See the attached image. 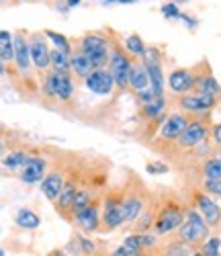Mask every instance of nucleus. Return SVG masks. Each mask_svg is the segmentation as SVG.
<instances>
[{
  "instance_id": "a19ab883",
  "label": "nucleus",
  "mask_w": 221,
  "mask_h": 256,
  "mask_svg": "<svg viewBox=\"0 0 221 256\" xmlns=\"http://www.w3.org/2000/svg\"><path fill=\"white\" fill-rule=\"evenodd\" d=\"M110 256H148V252H136V250H129L121 244L119 248H115L113 252H110Z\"/></svg>"
},
{
  "instance_id": "cd10ccee",
  "label": "nucleus",
  "mask_w": 221,
  "mask_h": 256,
  "mask_svg": "<svg viewBox=\"0 0 221 256\" xmlns=\"http://www.w3.org/2000/svg\"><path fill=\"white\" fill-rule=\"evenodd\" d=\"M123 50L134 58V60H142L144 56H146V52H148V46H146V41L138 35V33H131V35H127L125 39H123Z\"/></svg>"
},
{
  "instance_id": "8fccbe9b",
  "label": "nucleus",
  "mask_w": 221,
  "mask_h": 256,
  "mask_svg": "<svg viewBox=\"0 0 221 256\" xmlns=\"http://www.w3.org/2000/svg\"><path fill=\"white\" fill-rule=\"evenodd\" d=\"M80 0H68V6H78Z\"/></svg>"
},
{
  "instance_id": "864d4df0",
  "label": "nucleus",
  "mask_w": 221,
  "mask_h": 256,
  "mask_svg": "<svg viewBox=\"0 0 221 256\" xmlns=\"http://www.w3.org/2000/svg\"><path fill=\"white\" fill-rule=\"evenodd\" d=\"M219 150H221V148H219Z\"/></svg>"
},
{
  "instance_id": "2eb2a0df",
  "label": "nucleus",
  "mask_w": 221,
  "mask_h": 256,
  "mask_svg": "<svg viewBox=\"0 0 221 256\" xmlns=\"http://www.w3.org/2000/svg\"><path fill=\"white\" fill-rule=\"evenodd\" d=\"M148 209V201L142 193H127L123 195V201H121V211H123V224H131L134 226L136 220L142 216V213Z\"/></svg>"
},
{
  "instance_id": "c03bdc74",
  "label": "nucleus",
  "mask_w": 221,
  "mask_h": 256,
  "mask_svg": "<svg viewBox=\"0 0 221 256\" xmlns=\"http://www.w3.org/2000/svg\"><path fill=\"white\" fill-rule=\"evenodd\" d=\"M180 20H184V23L188 25V29H194V27H196V20H194L192 16H188V14H184V12L180 14Z\"/></svg>"
},
{
  "instance_id": "0eeeda50",
  "label": "nucleus",
  "mask_w": 221,
  "mask_h": 256,
  "mask_svg": "<svg viewBox=\"0 0 221 256\" xmlns=\"http://www.w3.org/2000/svg\"><path fill=\"white\" fill-rule=\"evenodd\" d=\"M221 100L209 96V94H203V92H186L182 96H178V111L188 115L190 119H196V117H211L213 109H217Z\"/></svg>"
},
{
  "instance_id": "412c9836",
  "label": "nucleus",
  "mask_w": 221,
  "mask_h": 256,
  "mask_svg": "<svg viewBox=\"0 0 221 256\" xmlns=\"http://www.w3.org/2000/svg\"><path fill=\"white\" fill-rule=\"evenodd\" d=\"M64 182H66V174L64 172H60L58 168L56 170H48L46 178L39 182L43 197H46L48 201H52V203H56L60 193H62V188H64Z\"/></svg>"
},
{
  "instance_id": "7c9ffc66",
  "label": "nucleus",
  "mask_w": 221,
  "mask_h": 256,
  "mask_svg": "<svg viewBox=\"0 0 221 256\" xmlns=\"http://www.w3.org/2000/svg\"><path fill=\"white\" fill-rule=\"evenodd\" d=\"M50 64L54 72H70V54H64L62 50H50Z\"/></svg>"
},
{
  "instance_id": "49530a36",
  "label": "nucleus",
  "mask_w": 221,
  "mask_h": 256,
  "mask_svg": "<svg viewBox=\"0 0 221 256\" xmlns=\"http://www.w3.org/2000/svg\"><path fill=\"white\" fill-rule=\"evenodd\" d=\"M48 256H70V254L66 252V250H52Z\"/></svg>"
},
{
  "instance_id": "de8ad7c7",
  "label": "nucleus",
  "mask_w": 221,
  "mask_h": 256,
  "mask_svg": "<svg viewBox=\"0 0 221 256\" xmlns=\"http://www.w3.org/2000/svg\"><path fill=\"white\" fill-rule=\"evenodd\" d=\"M4 72H6V64L0 60V76H4Z\"/></svg>"
},
{
  "instance_id": "473e14b6",
  "label": "nucleus",
  "mask_w": 221,
  "mask_h": 256,
  "mask_svg": "<svg viewBox=\"0 0 221 256\" xmlns=\"http://www.w3.org/2000/svg\"><path fill=\"white\" fill-rule=\"evenodd\" d=\"M154 216H156V209L148 205V209L136 220L134 232H136V234H148L150 230H154Z\"/></svg>"
},
{
  "instance_id": "c9c22d12",
  "label": "nucleus",
  "mask_w": 221,
  "mask_h": 256,
  "mask_svg": "<svg viewBox=\"0 0 221 256\" xmlns=\"http://www.w3.org/2000/svg\"><path fill=\"white\" fill-rule=\"evenodd\" d=\"M198 250L203 252V256H221V236L211 234V236L198 246Z\"/></svg>"
},
{
  "instance_id": "dca6fc26",
  "label": "nucleus",
  "mask_w": 221,
  "mask_h": 256,
  "mask_svg": "<svg viewBox=\"0 0 221 256\" xmlns=\"http://www.w3.org/2000/svg\"><path fill=\"white\" fill-rule=\"evenodd\" d=\"M194 92H203V94H209L217 100H221V84L217 82V78L213 76L211 68L207 62H201V70H198V78H196V84H194ZM190 90V92H192Z\"/></svg>"
},
{
  "instance_id": "a878e982",
  "label": "nucleus",
  "mask_w": 221,
  "mask_h": 256,
  "mask_svg": "<svg viewBox=\"0 0 221 256\" xmlns=\"http://www.w3.org/2000/svg\"><path fill=\"white\" fill-rule=\"evenodd\" d=\"M94 68H92V64H90V60H88L82 52H78V50H74L72 52V56H70V72L74 74V76H78L80 80H84L88 74H90Z\"/></svg>"
},
{
  "instance_id": "a18cd8bd",
  "label": "nucleus",
  "mask_w": 221,
  "mask_h": 256,
  "mask_svg": "<svg viewBox=\"0 0 221 256\" xmlns=\"http://www.w3.org/2000/svg\"><path fill=\"white\" fill-rule=\"evenodd\" d=\"M136 0H104V4H131Z\"/></svg>"
},
{
  "instance_id": "39448f33",
  "label": "nucleus",
  "mask_w": 221,
  "mask_h": 256,
  "mask_svg": "<svg viewBox=\"0 0 221 256\" xmlns=\"http://www.w3.org/2000/svg\"><path fill=\"white\" fill-rule=\"evenodd\" d=\"M41 92L46 98H58L62 102H70L76 88L70 72H48L41 82Z\"/></svg>"
},
{
  "instance_id": "603ef678",
  "label": "nucleus",
  "mask_w": 221,
  "mask_h": 256,
  "mask_svg": "<svg viewBox=\"0 0 221 256\" xmlns=\"http://www.w3.org/2000/svg\"><path fill=\"white\" fill-rule=\"evenodd\" d=\"M0 256H6V252H4L2 248H0Z\"/></svg>"
},
{
  "instance_id": "f704fd0d",
  "label": "nucleus",
  "mask_w": 221,
  "mask_h": 256,
  "mask_svg": "<svg viewBox=\"0 0 221 256\" xmlns=\"http://www.w3.org/2000/svg\"><path fill=\"white\" fill-rule=\"evenodd\" d=\"M46 35V39H50V44H54V48L56 50H62L64 54H70L72 56V44H70V39L66 37V35H62V33H56V31H46L43 33Z\"/></svg>"
},
{
  "instance_id": "f257e3e1",
  "label": "nucleus",
  "mask_w": 221,
  "mask_h": 256,
  "mask_svg": "<svg viewBox=\"0 0 221 256\" xmlns=\"http://www.w3.org/2000/svg\"><path fill=\"white\" fill-rule=\"evenodd\" d=\"M186 209L188 207H184V203H180L178 199H166L164 203H160L156 216H154V234L160 238L176 234L184 224Z\"/></svg>"
},
{
  "instance_id": "ea45409f",
  "label": "nucleus",
  "mask_w": 221,
  "mask_h": 256,
  "mask_svg": "<svg viewBox=\"0 0 221 256\" xmlns=\"http://www.w3.org/2000/svg\"><path fill=\"white\" fill-rule=\"evenodd\" d=\"M160 10H162V14H164L166 18H180V14H182V12H180V8L176 6L174 2H168V4H164Z\"/></svg>"
},
{
  "instance_id": "4468645a",
  "label": "nucleus",
  "mask_w": 221,
  "mask_h": 256,
  "mask_svg": "<svg viewBox=\"0 0 221 256\" xmlns=\"http://www.w3.org/2000/svg\"><path fill=\"white\" fill-rule=\"evenodd\" d=\"M29 48H31V62H33L35 70L46 72L48 68H52V64H50V44L46 41V35L43 33L29 35Z\"/></svg>"
},
{
  "instance_id": "9d476101",
  "label": "nucleus",
  "mask_w": 221,
  "mask_h": 256,
  "mask_svg": "<svg viewBox=\"0 0 221 256\" xmlns=\"http://www.w3.org/2000/svg\"><path fill=\"white\" fill-rule=\"evenodd\" d=\"M190 205H192L198 213H201L203 220L207 222V226H209L211 230H219V228H221V205H219L211 195H207L205 190H201V188L194 190Z\"/></svg>"
},
{
  "instance_id": "b1692460",
  "label": "nucleus",
  "mask_w": 221,
  "mask_h": 256,
  "mask_svg": "<svg viewBox=\"0 0 221 256\" xmlns=\"http://www.w3.org/2000/svg\"><path fill=\"white\" fill-rule=\"evenodd\" d=\"M166 109H168V98H166V96H156L152 102L140 106V115H142L146 121L152 123V121L160 119L162 115H166Z\"/></svg>"
},
{
  "instance_id": "6ab92c4d",
  "label": "nucleus",
  "mask_w": 221,
  "mask_h": 256,
  "mask_svg": "<svg viewBox=\"0 0 221 256\" xmlns=\"http://www.w3.org/2000/svg\"><path fill=\"white\" fill-rule=\"evenodd\" d=\"M74 222H76V226H78L84 234H94V232H98V230L102 228V226H100V224H102V218H100V203H98V201H92Z\"/></svg>"
},
{
  "instance_id": "58836bf2",
  "label": "nucleus",
  "mask_w": 221,
  "mask_h": 256,
  "mask_svg": "<svg viewBox=\"0 0 221 256\" xmlns=\"http://www.w3.org/2000/svg\"><path fill=\"white\" fill-rule=\"evenodd\" d=\"M146 170H148V174H166L170 170V166L162 160H154V162H148Z\"/></svg>"
},
{
  "instance_id": "f8f14e48",
  "label": "nucleus",
  "mask_w": 221,
  "mask_h": 256,
  "mask_svg": "<svg viewBox=\"0 0 221 256\" xmlns=\"http://www.w3.org/2000/svg\"><path fill=\"white\" fill-rule=\"evenodd\" d=\"M121 195L108 193L104 195L102 203H100V218H102V228L104 232H115L123 226V211H121Z\"/></svg>"
},
{
  "instance_id": "a211bd4d",
  "label": "nucleus",
  "mask_w": 221,
  "mask_h": 256,
  "mask_svg": "<svg viewBox=\"0 0 221 256\" xmlns=\"http://www.w3.org/2000/svg\"><path fill=\"white\" fill-rule=\"evenodd\" d=\"M12 41H14V66L18 68V72L27 74L33 66L31 62V48H29V37L18 31L12 35Z\"/></svg>"
},
{
  "instance_id": "37998d69",
  "label": "nucleus",
  "mask_w": 221,
  "mask_h": 256,
  "mask_svg": "<svg viewBox=\"0 0 221 256\" xmlns=\"http://www.w3.org/2000/svg\"><path fill=\"white\" fill-rule=\"evenodd\" d=\"M211 142H213V146L221 148V121L211 125Z\"/></svg>"
},
{
  "instance_id": "4be33fe9",
  "label": "nucleus",
  "mask_w": 221,
  "mask_h": 256,
  "mask_svg": "<svg viewBox=\"0 0 221 256\" xmlns=\"http://www.w3.org/2000/svg\"><path fill=\"white\" fill-rule=\"evenodd\" d=\"M78 188H80V186H78V178H76V176L66 178L64 188H62V193H60V197H58V201H56V209H58L60 216H64V218L70 220V209H72V203H74V197H76V193H78Z\"/></svg>"
},
{
  "instance_id": "7ed1b4c3",
  "label": "nucleus",
  "mask_w": 221,
  "mask_h": 256,
  "mask_svg": "<svg viewBox=\"0 0 221 256\" xmlns=\"http://www.w3.org/2000/svg\"><path fill=\"white\" fill-rule=\"evenodd\" d=\"M180 242L192 246V248H198L209 236H211V228L207 226V222L203 220V216L198 213L192 205H188L186 209V218H184V224L180 226V230L176 232Z\"/></svg>"
},
{
  "instance_id": "3c124183",
  "label": "nucleus",
  "mask_w": 221,
  "mask_h": 256,
  "mask_svg": "<svg viewBox=\"0 0 221 256\" xmlns=\"http://www.w3.org/2000/svg\"><path fill=\"white\" fill-rule=\"evenodd\" d=\"M190 256H203V252H201V250H198V248H196V250H194V252H192Z\"/></svg>"
},
{
  "instance_id": "79ce46f5",
  "label": "nucleus",
  "mask_w": 221,
  "mask_h": 256,
  "mask_svg": "<svg viewBox=\"0 0 221 256\" xmlns=\"http://www.w3.org/2000/svg\"><path fill=\"white\" fill-rule=\"evenodd\" d=\"M136 98H138V102H140V106H142V104H148V102H152L154 98H156V92H154L152 88H146V90L138 92Z\"/></svg>"
},
{
  "instance_id": "ddd939ff",
  "label": "nucleus",
  "mask_w": 221,
  "mask_h": 256,
  "mask_svg": "<svg viewBox=\"0 0 221 256\" xmlns=\"http://www.w3.org/2000/svg\"><path fill=\"white\" fill-rule=\"evenodd\" d=\"M84 86L90 90L92 94L96 96H108L117 86H115V80L110 76V72L106 68H100V70H92L84 78Z\"/></svg>"
},
{
  "instance_id": "bb28decb",
  "label": "nucleus",
  "mask_w": 221,
  "mask_h": 256,
  "mask_svg": "<svg viewBox=\"0 0 221 256\" xmlns=\"http://www.w3.org/2000/svg\"><path fill=\"white\" fill-rule=\"evenodd\" d=\"M29 160H31V154L25 152V150H12V152H8V154H4L2 158H0V162H2V166L6 170H18V172L27 166Z\"/></svg>"
},
{
  "instance_id": "4c0bfd02",
  "label": "nucleus",
  "mask_w": 221,
  "mask_h": 256,
  "mask_svg": "<svg viewBox=\"0 0 221 256\" xmlns=\"http://www.w3.org/2000/svg\"><path fill=\"white\" fill-rule=\"evenodd\" d=\"M76 242H78V248H80V254L82 256H92L96 252V242L90 240L88 236H78Z\"/></svg>"
},
{
  "instance_id": "20e7f679",
  "label": "nucleus",
  "mask_w": 221,
  "mask_h": 256,
  "mask_svg": "<svg viewBox=\"0 0 221 256\" xmlns=\"http://www.w3.org/2000/svg\"><path fill=\"white\" fill-rule=\"evenodd\" d=\"M131 66H134V58H131L121 44L113 41L110 46V56H108V66L106 70L110 72L115 80V86L123 92L129 88V76H131Z\"/></svg>"
},
{
  "instance_id": "5701e85b",
  "label": "nucleus",
  "mask_w": 221,
  "mask_h": 256,
  "mask_svg": "<svg viewBox=\"0 0 221 256\" xmlns=\"http://www.w3.org/2000/svg\"><path fill=\"white\" fill-rule=\"evenodd\" d=\"M129 88L134 90L136 94L150 88V76H148V70L146 66L140 62V60H134V66H131V76H129Z\"/></svg>"
},
{
  "instance_id": "aec40b11",
  "label": "nucleus",
  "mask_w": 221,
  "mask_h": 256,
  "mask_svg": "<svg viewBox=\"0 0 221 256\" xmlns=\"http://www.w3.org/2000/svg\"><path fill=\"white\" fill-rule=\"evenodd\" d=\"M160 244V236H156L154 232L148 234H127L123 238V246L129 250H136V252H150V250H156Z\"/></svg>"
},
{
  "instance_id": "72a5a7b5",
  "label": "nucleus",
  "mask_w": 221,
  "mask_h": 256,
  "mask_svg": "<svg viewBox=\"0 0 221 256\" xmlns=\"http://www.w3.org/2000/svg\"><path fill=\"white\" fill-rule=\"evenodd\" d=\"M203 178H221V156H211L201 162Z\"/></svg>"
},
{
  "instance_id": "e433bc0d",
  "label": "nucleus",
  "mask_w": 221,
  "mask_h": 256,
  "mask_svg": "<svg viewBox=\"0 0 221 256\" xmlns=\"http://www.w3.org/2000/svg\"><path fill=\"white\" fill-rule=\"evenodd\" d=\"M201 190H205L213 199H221V178H203Z\"/></svg>"
},
{
  "instance_id": "c756f323",
  "label": "nucleus",
  "mask_w": 221,
  "mask_h": 256,
  "mask_svg": "<svg viewBox=\"0 0 221 256\" xmlns=\"http://www.w3.org/2000/svg\"><path fill=\"white\" fill-rule=\"evenodd\" d=\"M0 60L4 64L14 62V41L10 31H0Z\"/></svg>"
},
{
  "instance_id": "2f4dec72",
  "label": "nucleus",
  "mask_w": 221,
  "mask_h": 256,
  "mask_svg": "<svg viewBox=\"0 0 221 256\" xmlns=\"http://www.w3.org/2000/svg\"><path fill=\"white\" fill-rule=\"evenodd\" d=\"M194 250L196 248H192V246H188V244H184L180 240H172L162 248L160 256H190Z\"/></svg>"
},
{
  "instance_id": "393cba45",
  "label": "nucleus",
  "mask_w": 221,
  "mask_h": 256,
  "mask_svg": "<svg viewBox=\"0 0 221 256\" xmlns=\"http://www.w3.org/2000/svg\"><path fill=\"white\" fill-rule=\"evenodd\" d=\"M14 224L16 228L20 230H27V232H33L41 226V218H39V213H35L33 209L29 207H20L16 211V216H14Z\"/></svg>"
},
{
  "instance_id": "6e6552de",
  "label": "nucleus",
  "mask_w": 221,
  "mask_h": 256,
  "mask_svg": "<svg viewBox=\"0 0 221 256\" xmlns=\"http://www.w3.org/2000/svg\"><path fill=\"white\" fill-rule=\"evenodd\" d=\"M150 76V88L156 92V96H166L164 86H166V76H164V66H162V52L158 48H148L146 56L140 60Z\"/></svg>"
},
{
  "instance_id": "f03ea898",
  "label": "nucleus",
  "mask_w": 221,
  "mask_h": 256,
  "mask_svg": "<svg viewBox=\"0 0 221 256\" xmlns=\"http://www.w3.org/2000/svg\"><path fill=\"white\" fill-rule=\"evenodd\" d=\"M110 46H113V39H110L106 33L90 31V33L82 35L80 44H78V52H82L88 60H90L94 70H100V68L108 66Z\"/></svg>"
},
{
  "instance_id": "1a4fd4ad",
  "label": "nucleus",
  "mask_w": 221,
  "mask_h": 256,
  "mask_svg": "<svg viewBox=\"0 0 221 256\" xmlns=\"http://www.w3.org/2000/svg\"><path fill=\"white\" fill-rule=\"evenodd\" d=\"M190 117L180 113V111H174V113H168L166 121L160 125V130L156 134V142H160L162 146H174L178 142V138L182 136V132L186 130Z\"/></svg>"
},
{
  "instance_id": "9b49d317",
  "label": "nucleus",
  "mask_w": 221,
  "mask_h": 256,
  "mask_svg": "<svg viewBox=\"0 0 221 256\" xmlns=\"http://www.w3.org/2000/svg\"><path fill=\"white\" fill-rule=\"evenodd\" d=\"M198 70H201V64H198V66H192V68H174L166 78L168 90L174 96H182V94L190 92L196 84Z\"/></svg>"
},
{
  "instance_id": "423d86ee",
  "label": "nucleus",
  "mask_w": 221,
  "mask_h": 256,
  "mask_svg": "<svg viewBox=\"0 0 221 256\" xmlns=\"http://www.w3.org/2000/svg\"><path fill=\"white\" fill-rule=\"evenodd\" d=\"M211 117H196L190 119L186 130L182 132V136L178 138V142L174 144L176 150H182V152H190L194 148H198L201 144H205L211 138Z\"/></svg>"
},
{
  "instance_id": "09e8293b",
  "label": "nucleus",
  "mask_w": 221,
  "mask_h": 256,
  "mask_svg": "<svg viewBox=\"0 0 221 256\" xmlns=\"http://www.w3.org/2000/svg\"><path fill=\"white\" fill-rule=\"evenodd\" d=\"M2 154H4V140H0V158H2Z\"/></svg>"
},
{
  "instance_id": "f3484780",
  "label": "nucleus",
  "mask_w": 221,
  "mask_h": 256,
  "mask_svg": "<svg viewBox=\"0 0 221 256\" xmlns=\"http://www.w3.org/2000/svg\"><path fill=\"white\" fill-rule=\"evenodd\" d=\"M46 174H48V160L43 156L31 154V160L27 162V166L18 172V180L25 184H37L46 178Z\"/></svg>"
},
{
  "instance_id": "c85d7f7f",
  "label": "nucleus",
  "mask_w": 221,
  "mask_h": 256,
  "mask_svg": "<svg viewBox=\"0 0 221 256\" xmlns=\"http://www.w3.org/2000/svg\"><path fill=\"white\" fill-rule=\"evenodd\" d=\"M90 203H92V190L88 188V186H80L78 193H76V197H74L72 209H70V220H76Z\"/></svg>"
}]
</instances>
